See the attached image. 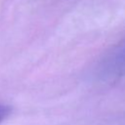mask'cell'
<instances>
[{"label": "cell", "mask_w": 125, "mask_h": 125, "mask_svg": "<svg viewBox=\"0 0 125 125\" xmlns=\"http://www.w3.org/2000/svg\"><path fill=\"white\" fill-rule=\"evenodd\" d=\"M106 63L109 65L123 67L125 66V40L122 41L117 47H115L107 56Z\"/></svg>", "instance_id": "1"}, {"label": "cell", "mask_w": 125, "mask_h": 125, "mask_svg": "<svg viewBox=\"0 0 125 125\" xmlns=\"http://www.w3.org/2000/svg\"><path fill=\"white\" fill-rule=\"evenodd\" d=\"M12 111V108L11 106L7 105V104H0V123L5 120L11 113Z\"/></svg>", "instance_id": "2"}]
</instances>
